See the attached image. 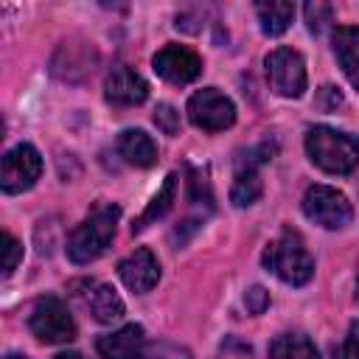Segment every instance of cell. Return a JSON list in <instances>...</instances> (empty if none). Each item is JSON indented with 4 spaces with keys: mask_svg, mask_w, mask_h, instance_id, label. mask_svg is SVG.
Wrapping results in <instances>:
<instances>
[{
    "mask_svg": "<svg viewBox=\"0 0 359 359\" xmlns=\"http://www.w3.org/2000/svg\"><path fill=\"white\" fill-rule=\"evenodd\" d=\"M6 359H25V356H20V353H8Z\"/></svg>",
    "mask_w": 359,
    "mask_h": 359,
    "instance_id": "28",
    "label": "cell"
},
{
    "mask_svg": "<svg viewBox=\"0 0 359 359\" xmlns=\"http://www.w3.org/2000/svg\"><path fill=\"white\" fill-rule=\"evenodd\" d=\"M269 359H320L317 345L306 334H280L269 345Z\"/></svg>",
    "mask_w": 359,
    "mask_h": 359,
    "instance_id": "19",
    "label": "cell"
},
{
    "mask_svg": "<svg viewBox=\"0 0 359 359\" xmlns=\"http://www.w3.org/2000/svg\"><path fill=\"white\" fill-rule=\"evenodd\" d=\"M121 219V208L112 202L95 205L70 233L67 238V258L73 264H90L107 252L115 238V227Z\"/></svg>",
    "mask_w": 359,
    "mask_h": 359,
    "instance_id": "1",
    "label": "cell"
},
{
    "mask_svg": "<svg viewBox=\"0 0 359 359\" xmlns=\"http://www.w3.org/2000/svg\"><path fill=\"white\" fill-rule=\"evenodd\" d=\"M174 199H177V174H168V177L163 180L160 191H157V194L151 196V202L146 205V210H143V213L135 219V224H132V233H140V230H146L151 222L163 219V216L171 210Z\"/></svg>",
    "mask_w": 359,
    "mask_h": 359,
    "instance_id": "17",
    "label": "cell"
},
{
    "mask_svg": "<svg viewBox=\"0 0 359 359\" xmlns=\"http://www.w3.org/2000/svg\"><path fill=\"white\" fill-rule=\"evenodd\" d=\"M266 65V79H269V87L275 95L280 98H300L306 93V59L294 50V48H275L266 53L264 59Z\"/></svg>",
    "mask_w": 359,
    "mask_h": 359,
    "instance_id": "6",
    "label": "cell"
},
{
    "mask_svg": "<svg viewBox=\"0 0 359 359\" xmlns=\"http://www.w3.org/2000/svg\"><path fill=\"white\" fill-rule=\"evenodd\" d=\"M53 359H84V356L76 353V351H65V353H59V356H53Z\"/></svg>",
    "mask_w": 359,
    "mask_h": 359,
    "instance_id": "27",
    "label": "cell"
},
{
    "mask_svg": "<svg viewBox=\"0 0 359 359\" xmlns=\"http://www.w3.org/2000/svg\"><path fill=\"white\" fill-rule=\"evenodd\" d=\"M264 194V185H261V174L255 168V160H247L244 165H238L236 177H233V185H230V202L236 208H250L261 199Z\"/></svg>",
    "mask_w": 359,
    "mask_h": 359,
    "instance_id": "16",
    "label": "cell"
},
{
    "mask_svg": "<svg viewBox=\"0 0 359 359\" xmlns=\"http://www.w3.org/2000/svg\"><path fill=\"white\" fill-rule=\"evenodd\" d=\"M143 359H191V351L177 342H154V345H146Z\"/></svg>",
    "mask_w": 359,
    "mask_h": 359,
    "instance_id": "21",
    "label": "cell"
},
{
    "mask_svg": "<svg viewBox=\"0 0 359 359\" xmlns=\"http://www.w3.org/2000/svg\"><path fill=\"white\" fill-rule=\"evenodd\" d=\"M244 306L250 314H264L266 306H269V292L264 286H250L247 294H244Z\"/></svg>",
    "mask_w": 359,
    "mask_h": 359,
    "instance_id": "25",
    "label": "cell"
},
{
    "mask_svg": "<svg viewBox=\"0 0 359 359\" xmlns=\"http://www.w3.org/2000/svg\"><path fill=\"white\" fill-rule=\"evenodd\" d=\"M104 95L115 107H137L149 98V84L137 70L118 65L104 79Z\"/></svg>",
    "mask_w": 359,
    "mask_h": 359,
    "instance_id": "11",
    "label": "cell"
},
{
    "mask_svg": "<svg viewBox=\"0 0 359 359\" xmlns=\"http://www.w3.org/2000/svg\"><path fill=\"white\" fill-rule=\"evenodd\" d=\"M42 177V157L31 143H17L0 160V185L6 194H22Z\"/></svg>",
    "mask_w": 359,
    "mask_h": 359,
    "instance_id": "8",
    "label": "cell"
},
{
    "mask_svg": "<svg viewBox=\"0 0 359 359\" xmlns=\"http://www.w3.org/2000/svg\"><path fill=\"white\" fill-rule=\"evenodd\" d=\"M87 309H90V314H93L98 323H104V325L118 323V320L123 317V311H126L121 294H118L109 283H93V286H90V292H87Z\"/></svg>",
    "mask_w": 359,
    "mask_h": 359,
    "instance_id": "15",
    "label": "cell"
},
{
    "mask_svg": "<svg viewBox=\"0 0 359 359\" xmlns=\"http://www.w3.org/2000/svg\"><path fill=\"white\" fill-rule=\"evenodd\" d=\"M95 351L101 359H143V353H146L143 325L126 323L112 334H101L95 339Z\"/></svg>",
    "mask_w": 359,
    "mask_h": 359,
    "instance_id": "12",
    "label": "cell"
},
{
    "mask_svg": "<svg viewBox=\"0 0 359 359\" xmlns=\"http://www.w3.org/2000/svg\"><path fill=\"white\" fill-rule=\"evenodd\" d=\"M303 213L309 222L325 227V230H342L353 219V208L348 196L331 185H309L303 194Z\"/></svg>",
    "mask_w": 359,
    "mask_h": 359,
    "instance_id": "4",
    "label": "cell"
},
{
    "mask_svg": "<svg viewBox=\"0 0 359 359\" xmlns=\"http://www.w3.org/2000/svg\"><path fill=\"white\" fill-rule=\"evenodd\" d=\"M154 73L160 79H165L168 84H191L202 76V56L185 45H163L154 59Z\"/></svg>",
    "mask_w": 359,
    "mask_h": 359,
    "instance_id": "9",
    "label": "cell"
},
{
    "mask_svg": "<svg viewBox=\"0 0 359 359\" xmlns=\"http://www.w3.org/2000/svg\"><path fill=\"white\" fill-rule=\"evenodd\" d=\"M356 300H359V275H356Z\"/></svg>",
    "mask_w": 359,
    "mask_h": 359,
    "instance_id": "29",
    "label": "cell"
},
{
    "mask_svg": "<svg viewBox=\"0 0 359 359\" xmlns=\"http://www.w3.org/2000/svg\"><path fill=\"white\" fill-rule=\"evenodd\" d=\"M118 154L135 168H149L157 163V143L143 129H123L118 135Z\"/></svg>",
    "mask_w": 359,
    "mask_h": 359,
    "instance_id": "14",
    "label": "cell"
},
{
    "mask_svg": "<svg viewBox=\"0 0 359 359\" xmlns=\"http://www.w3.org/2000/svg\"><path fill=\"white\" fill-rule=\"evenodd\" d=\"M342 359H359V320L351 323L345 345H342Z\"/></svg>",
    "mask_w": 359,
    "mask_h": 359,
    "instance_id": "26",
    "label": "cell"
},
{
    "mask_svg": "<svg viewBox=\"0 0 359 359\" xmlns=\"http://www.w3.org/2000/svg\"><path fill=\"white\" fill-rule=\"evenodd\" d=\"M303 14H306V22L314 34H323L328 28V22L334 20V8L328 3H306Z\"/></svg>",
    "mask_w": 359,
    "mask_h": 359,
    "instance_id": "20",
    "label": "cell"
},
{
    "mask_svg": "<svg viewBox=\"0 0 359 359\" xmlns=\"http://www.w3.org/2000/svg\"><path fill=\"white\" fill-rule=\"evenodd\" d=\"M216 359H255V353H252V348H250L244 339H238V337H224V342L219 345Z\"/></svg>",
    "mask_w": 359,
    "mask_h": 359,
    "instance_id": "22",
    "label": "cell"
},
{
    "mask_svg": "<svg viewBox=\"0 0 359 359\" xmlns=\"http://www.w3.org/2000/svg\"><path fill=\"white\" fill-rule=\"evenodd\" d=\"M266 272H272L278 280L289 286H306L314 275V258L303 241V236L292 227H283L261 255Z\"/></svg>",
    "mask_w": 359,
    "mask_h": 359,
    "instance_id": "2",
    "label": "cell"
},
{
    "mask_svg": "<svg viewBox=\"0 0 359 359\" xmlns=\"http://www.w3.org/2000/svg\"><path fill=\"white\" fill-rule=\"evenodd\" d=\"M154 123L157 129H163L165 135H177L180 132V112L171 104H157L154 109Z\"/></svg>",
    "mask_w": 359,
    "mask_h": 359,
    "instance_id": "24",
    "label": "cell"
},
{
    "mask_svg": "<svg viewBox=\"0 0 359 359\" xmlns=\"http://www.w3.org/2000/svg\"><path fill=\"white\" fill-rule=\"evenodd\" d=\"M255 14H258L261 31L266 36H280L292 25L294 6L283 3V0H264V3H255Z\"/></svg>",
    "mask_w": 359,
    "mask_h": 359,
    "instance_id": "18",
    "label": "cell"
},
{
    "mask_svg": "<svg viewBox=\"0 0 359 359\" xmlns=\"http://www.w3.org/2000/svg\"><path fill=\"white\" fill-rule=\"evenodd\" d=\"M20 261H22V244L11 233H3V275H11Z\"/></svg>",
    "mask_w": 359,
    "mask_h": 359,
    "instance_id": "23",
    "label": "cell"
},
{
    "mask_svg": "<svg viewBox=\"0 0 359 359\" xmlns=\"http://www.w3.org/2000/svg\"><path fill=\"white\" fill-rule=\"evenodd\" d=\"M331 48L345 79L359 90V25H337L331 31Z\"/></svg>",
    "mask_w": 359,
    "mask_h": 359,
    "instance_id": "13",
    "label": "cell"
},
{
    "mask_svg": "<svg viewBox=\"0 0 359 359\" xmlns=\"http://www.w3.org/2000/svg\"><path fill=\"white\" fill-rule=\"evenodd\" d=\"M309 160L325 174H351L359 165V140L334 126H311L306 132Z\"/></svg>",
    "mask_w": 359,
    "mask_h": 359,
    "instance_id": "3",
    "label": "cell"
},
{
    "mask_svg": "<svg viewBox=\"0 0 359 359\" xmlns=\"http://www.w3.org/2000/svg\"><path fill=\"white\" fill-rule=\"evenodd\" d=\"M118 278L135 294H146L160 280V261L149 247H137L118 264Z\"/></svg>",
    "mask_w": 359,
    "mask_h": 359,
    "instance_id": "10",
    "label": "cell"
},
{
    "mask_svg": "<svg viewBox=\"0 0 359 359\" xmlns=\"http://www.w3.org/2000/svg\"><path fill=\"white\" fill-rule=\"evenodd\" d=\"M188 121L202 132H224L236 123V104L216 87L196 90L185 104Z\"/></svg>",
    "mask_w": 359,
    "mask_h": 359,
    "instance_id": "7",
    "label": "cell"
},
{
    "mask_svg": "<svg viewBox=\"0 0 359 359\" xmlns=\"http://www.w3.org/2000/svg\"><path fill=\"white\" fill-rule=\"evenodd\" d=\"M28 328L45 345H62V342H70L76 337V323H73L70 309L53 294L39 297L34 303L31 317H28Z\"/></svg>",
    "mask_w": 359,
    "mask_h": 359,
    "instance_id": "5",
    "label": "cell"
}]
</instances>
